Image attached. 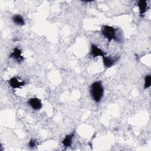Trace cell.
I'll return each mask as SVG.
<instances>
[{
    "label": "cell",
    "mask_w": 151,
    "mask_h": 151,
    "mask_svg": "<svg viewBox=\"0 0 151 151\" xmlns=\"http://www.w3.org/2000/svg\"><path fill=\"white\" fill-rule=\"evenodd\" d=\"M90 93L91 98L95 102H100L104 94V88L101 81L94 82L90 86Z\"/></svg>",
    "instance_id": "obj_1"
},
{
    "label": "cell",
    "mask_w": 151,
    "mask_h": 151,
    "mask_svg": "<svg viewBox=\"0 0 151 151\" xmlns=\"http://www.w3.org/2000/svg\"><path fill=\"white\" fill-rule=\"evenodd\" d=\"M101 34L107 40L108 42H111L113 40L117 41H119L116 36V29L111 26L103 25L101 28Z\"/></svg>",
    "instance_id": "obj_2"
},
{
    "label": "cell",
    "mask_w": 151,
    "mask_h": 151,
    "mask_svg": "<svg viewBox=\"0 0 151 151\" xmlns=\"http://www.w3.org/2000/svg\"><path fill=\"white\" fill-rule=\"evenodd\" d=\"M103 59V63L105 67L106 68H110L112 67L115 63L117 61L119 60V58L117 57H110V56H106L104 55L102 57Z\"/></svg>",
    "instance_id": "obj_3"
},
{
    "label": "cell",
    "mask_w": 151,
    "mask_h": 151,
    "mask_svg": "<svg viewBox=\"0 0 151 151\" xmlns=\"http://www.w3.org/2000/svg\"><path fill=\"white\" fill-rule=\"evenodd\" d=\"M28 104L35 110H38L41 109L42 105L40 99L37 97H32L28 100Z\"/></svg>",
    "instance_id": "obj_4"
},
{
    "label": "cell",
    "mask_w": 151,
    "mask_h": 151,
    "mask_svg": "<svg viewBox=\"0 0 151 151\" xmlns=\"http://www.w3.org/2000/svg\"><path fill=\"white\" fill-rule=\"evenodd\" d=\"M22 51L19 48H15L13 51L11 52L10 54L9 57V58H12L15 60H16L18 63H21L24 61V58L23 56L21 55Z\"/></svg>",
    "instance_id": "obj_5"
},
{
    "label": "cell",
    "mask_w": 151,
    "mask_h": 151,
    "mask_svg": "<svg viewBox=\"0 0 151 151\" xmlns=\"http://www.w3.org/2000/svg\"><path fill=\"white\" fill-rule=\"evenodd\" d=\"M106 53L100 49L99 47H97L96 45L92 44L91 45V50H90V55L93 57H97L99 56L103 57L105 55Z\"/></svg>",
    "instance_id": "obj_6"
},
{
    "label": "cell",
    "mask_w": 151,
    "mask_h": 151,
    "mask_svg": "<svg viewBox=\"0 0 151 151\" xmlns=\"http://www.w3.org/2000/svg\"><path fill=\"white\" fill-rule=\"evenodd\" d=\"M8 83L10 87H12L13 89L20 88L25 84V83L24 81H19L18 78L16 77H13L11 78L8 80Z\"/></svg>",
    "instance_id": "obj_7"
},
{
    "label": "cell",
    "mask_w": 151,
    "mask_h": 151,
    "mask_svg": "<svg viewBox=\"0 0 151 151\" xmlns=\"http://www.w3.org/2000/svg\"><path fill=\"white\" fill-rule=\"evenodd\" d=\"M138 7L139 9V14L140 17H143L147 10L148 9L147 2L146 1H138Z\"/></svg>",
    "instance_id": "obj_8"
},
{
    "label": "cell",
    "mask_w": 151,
    "mask_h": 151,
    "mask_svg": "<svg viewBox=\"0 0 151 151\" xmlns=\"http://www.w3.org/2000/svg\"><path fill=\"white\" fill-rule=\"evenodd\" d=\"M74 136V133H72L70 134L66 135L62 141V143L65 147H68L71 146L73 139Z\"/></svg>",
    "instance_id": "obj_9"
},
{
    "label": "cell",
    "mask_w": 151,
    "mask_h": 151,
    "mask_svg": "<svg viewBox=\"0 0 151 151\" xmlns=\"http://www.w3.org/2000/svg\"><path fill=\"white\" fill-rule=\"evenodd\" d=\"M12 19L14 23H15L16 25L22 26L25 24V21L24 19V18L20 15H14L12 18Z\"/></svg>",
    "instance_id": "obj_10"
},
{
    "label": "cell",
    "mask_w": 151,
    "mask_h": 151,
    "mask_svg": "<svg viewBox=\"0 0 151 151\" xmlns=\"http://www.w3.org/2000/svg\"><path fill=\"white\" fill-rule=\"evenodd\" d=\"M151 85V76L147 75L144 78V88L146 89L149 88Z\"/></svg>",
    "instance_id": "obj_11"
},
{
    "label": "cell",
    "mask_w": 151,
    "mask_h": 151,
    "mask_svg": "<svg viewBox=\"0 0 151 151\" xmlns=\"http://www.w3.org/2000/svg\"><path fill=\"white\" fill-rule=\"evenodd\" d=\"M36 141L34 139H31L28 143V146L30 148H33L36 146Z\"/></svg>",
    "instance_id": "obj_12"
}]
</instances>
